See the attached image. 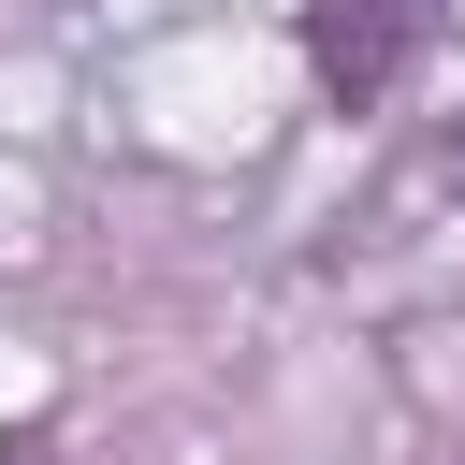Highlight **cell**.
<instances>
[{
    "mask_svg": "<svg viewBox=\"0 0 465 465\" xmlns=\"http://www.w3.org/2000/svg\"><path fill=\"white\" fill-rule=\"evenodd\" d=\"M436 29H450V0H305V15H291L305 87H320L334 116H392L407 73L436 58Z\"/></svg>",
    "mask_w": 465,
    "mask_h": 465,
    "instance_id": "1",
    "label": "cell"
},
{
    "mask_svg": "<svg viewBox=\"0 0 465 465\" xmlns=\"http://www.w3.org/2000/svg\"><path fill=\"white\" fill-rule=\"evenodd\" d=\"M0 465H58V421H29V436H15V450H0Z\"/></svg>",
    "mask_w": 465,
    "mask_h": 465,
    "instance_id": "2",
    "label": "cell"
},
{
    "mask_svg": "<svg viewBox=\"0 0 465 465\" xmlns=\"http://www.w3.org/2000/svg\"><path fill=\"white\" fill-rule=\"evenodd\" d=\"M436 160H450V174H465V131H450V145H436Z\"/></svg>",
    "mask_w": 465,
    "mask_h": 465,
    "instance_id": "3",
    "label": "cell"
},
{
    "mask_svg": "<svg viewBox=\"0 0 465 465\" xmlns=\"http://www.w3.org/2000/svg\"><path fill=\"white\" fill-rule=\"evenodd\" d=\"M450 465H465V450H450Z\"/></svg>",
    "mask_w": 465,
    "mask_h": 465,
    "instance_id": "4",
    "label": "cell"
}]
</instances>
